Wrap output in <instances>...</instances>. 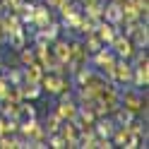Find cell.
Here are the masks:
<instances>
[{
  "mask_svg": "<svg viewBox=\"0 0 149 149\" xmlns=\"http://www.w3.org/2000/svg\"><path fill=\"white\" fill-rule=\"evenodd\" d=\"M108 46H111V51L116 53V58L130 60V58H132V53H135V46H132V41H130V36H125L123 31H118Z\"/></svg>",
  "mask_w": 149,
  "mask_h": 149,
  "instance_id": "3957f363",
  "label": "cell"
},
{
  "mask_svg": "<svg viewBox=\"0 0 149 149\" xmlns=\"http://www.w3.org/2000/svg\"><path fill=\"white\" fill-rule=\"evenodd\" d=\"M24 118H36V108L29 101H22L19 104V120H24Z\"/></svg>",
  "mask_w": 149,
  "mask_h": 149,
  "instance_id": "ffe728a7",
  "label": "cell"
},
{
  "mask_svg": "<svg viewBox=\"0 0 149 149\" xmlns=\"http://www.w3.org/2000/svg\"><path fill=\"white\" fill-rule=\"evenodd\" d=\"M29 31H26V26H22V29H17V31H12L10 36H7V41L5 43H10V48L12 51H22L24 46H29Z\"/></svg>",
  "mask_w": 149,
  "mask_h": 149,
  "instance_id": "7c38bea8",
  "label": "cell"
},
{
  "mask_svg": "<svg viewBox=\"0 0 149 149\" xmlns=\"http://www.w3.org/2000/svg\"><path fill=\"white\" fill-rule=\"evenodd\" d=\"M94 31H96V36H99V39H101V41H104V43L108 46L111 41H113V36H116L120 29H118L116 24H111V22H106V19H101V22H96Z\"/></svg>",
  "mask_w": 149,
  "mask_h": 149,
  "instance_id": "8fae6325",
  "label": "cell"
},
{
  "mask_svg": "<svg viewBox=\"0 0 149 149\" xmlns=\"http://www.w3.org/2000/svg\"><path fill=\"white\" fill-rule=\"evenodd\" d=\"M77 108H79V104L74 101V96L72 99H60L58 104H55V113H58L60 120H74Z\"/></svg>",
  "mask_w": 149,
  "mask_h": 149,
  "instance_id": "52a82bcc",
  "label": "cell"
},
{
  "mask_svg": "<svg viewBox=\"0 0 149 149\" xmlns=\"http://www.w3.org/2000/svg\"><path fill=\"white\" fill-rule=\"evenodd\" d=\"M3 74H5L7 84H22V68H7Z\"/></svg>",
  "mask_w": 149,
  "mask_h": 149,
  "instance_id": "d6986e66",
  "label": "cell"
},
{
  "mask_svg": "<svg viewBox=\"0 0 149 149\" xmlns=\"http://www.w3.org/2000/svg\"><path fill=\"white\" fill-rule=\"evenodd\" d=\"M51 51H53V55H55V60H58V63L65 65V63L70 60V41L68 39H60V36H58V39L51 43Z\"/></svg>",
  "mask_w": 149,
  "mask_h": 149,
  "instance_id": "4fadbf2b",
  "label": "cell"
},
{
  "mask_svg": "<svg viewBox=\"0 0 149 149\" xmlns=\"http://www.w3.org/2000/svg\"><path fill=\"white\" fill-rule=\"evenodd\" d=\"M7 87H10V84H7V79H5V74H0V99L5 96V91H7Z\"/></svg>",
  "mask_w": 149,
  "mask_h": 149,
  "instance_id": "cb8c5ba5",
  "label": "cell"
},
{
  "mask_svg": "<svg viewBox=\"0 0 149 149\" xmlns=\"http://www.w3.org/2000/svg\"><path fill=\"white\" fill-rule=\"evenodd\" d=\"M130 41L135 48H149V24L139 19L130 31Z\"/></svg>",
  "mask_w": 149,
  "mask_h": 149,
  "instance_id": "5b68a950",
  "label": "cell"
},
{
  "mask_svg": "<svg viewBox=\"0 0 149 149\" xmlns=\"http://www.w3.org/2000/svg\"><path fill=\"white\" fill-rule=\"evenodd\" d=\"M60 123H63V120L58 118V113H55V111H53V113H48V116H46V120H43V130H46V135H53V132H58V127H60Z\"/></svg>",
  "mask_w": 149,
  "mask_h": 149,
  "instance_id": "ac0fdd59",
  "label": "cell"
},
{
  "mask_svg": "<svg viewBox=\"0 0 149 149\" xmlns=\"http://www.w3.org/2000/svg\"><path fill=\"white\" fill-rule=\"evenodd\" d=\"M58 135L65 139V147H70V149H77V137H79V127L74 120H63L60 127H58Z\"/></svg>",
  "mask_w": 149,
  "mask_h": 149,
  "instance_id": "277c9868",
  "label": "cell"
},
{
  "mask_svg": "<svg viewBox=\"0 0 149 149\" xmlns=\"http://www.w3.org/2000/svg\"><path fill=\"white\" fill-rule=\"evenodd\" d=\"M104 19L106 22H111V24H116L118 29H120V24H123V12H120V5H116V3H108L104 5Z\"/></svg>",
  "mask_w": 149,
  "mask_h": 149,
  "instance_id": "5bb4252c",
  "label": "cell"
},
{
  "mask_svg": "<svg viewBox=\"0 0 149 149\" xmlns=\"http://www.w3.org/2000/svg\"><path fill=\"white\" fill-rule=\"evenodd\" d=\"M43 94L41 91V84H29V82H22V99L24 101H36Z\"/></svg>",
  "mask_w": 149,
  "mask_h": 149,
  "instance_id": "e0dca14e",
  "label": "cell"
},
{
  "mask_svg": "<svg viewBox=\"0 0 149 149\" xmlns=\"http://www.w3.org/2000/svg\"><path fill=\"white\" fill-rule=\"evenodd\" d=\"M51 22H53V10H51L46 3H43V5H36V7H34V17H31L34 31H36V29H43V26L51 24Z\"/></svg>",
  "mask_w": 149,
  "mask_h": 149,
  "instance_id": "8992f818",
  "label": "cell"
},
{
  "mask_svg": "<svg viewBox=\"0 0 149 149\" xmlns=\"http://www.w3.org/2000/svg\"><path fill=\"white\" fill-rule=\"evenodd\" d=\"M5 39H7V36H5V31H3V26H0V46L5 43Z\"/></svg>",
  "mask_w": 149,
  "mask_h": 149,
  "instance_id": "484cf974",
  "label": "cell"
},
{
  "mask_svg": "<svg viewBox=\"0 0 149 149\" xmlns=\"http://www.w3.org/2000/svg\"><path fill=\"white\" fill-rule=\"evenodd\" d=\"M65 3V0H46V5H48L51 7V10H58V7Z\"/></svg>",
  "mask_w": 149,
  "mask_h": 149,
  "instance_id": "d4e9b609",
  "label": "cell"
},
{
  "mask_svg": "<svg viewBox=\"0 0 149 149\" xmlns=\"http://www.w3.org/2000/svg\"><path fill=\"white\" fill-rule=\"evenodd\" d=\"M48 147H53V149H65V139L58 135V132H53V135H48Z\"/></svg>",
  "mask_w": 149,
  "mask_h": 149,
  "instance_id": "603a6c76",
  "label": "cell"
},
{
  "mask_svg": "<svg viewBox=\"0 0 149 149\" xmlns=\"http://www.w3.org/2000/svg\"><path fill=\"white\" fill-rule=\"evenodd\" d=\"M89 3H96V0H79V5H89Z\"/></svg>",
  "mask_w": 149,
  "mask_h": 149,
  "instance_id": "4316f807",
  "label": "cell"
},
{
  "mask_svg": "<svg viewBox=\"0 0 149 149\" xmlns=\"http://www.w3.org/2000/svg\"><path fill=\"white\" fill-rule=\"evenodd\" d=\"M113 130H116V120L111 118V116H99V118L94 120V132H96V137H106V139H111Z\"/></svg>",
  "mask_w": 149,
  "mask_h": 149,
  "instance_id": "9c48e42d",
  "label": "cell"
},
{
  "mask_svg": "<svg viewBox=\"0 0 149 149\" xmlns=\"http://www.w3.org/2000/svg\"><path fill=\"white\" fill-rule=\"evenodd\" d=\"M104 5H106V0H96V3L82 5V12H84V15L89 17V19L101 22V19H104Z\"/></svg>",
  "mask_w": 149,
  "mask_h": 149,
  "instance_id": "9a60e30c",
  "label": "cell"
},
{
  "mask_svg": "<svg viewBox=\"0 0 149 149\" xmlns=\"http://www.w3.org/2000/svg\"><path fill=\"white\" fill-rule=\"evenodd\" d=\"M17 53H19L22 65H29V63L36 60V55H34V48H31V46H24V48H22V51H17Z\"/></svg>",
  "mask_w": 149,
  "mask_h": 149,
  "instance_id": "44dd1931",
  "label": "cell"
},
{
  "mask_svg": "<svg viewBox=\"0 0 149 149\" xmlns=\"http://www.w3.org/2000/svg\"><path fill=\"white\" fill-rule=\"evenodd\" d=\"M135 5H137L139 19H142V22H147V19H149V0H135Z\"/></svg>",
  "mask_w": 149,
  "mask_h": 149,
  "instance_id": "7402d4cb",
  "label": "cell"
},
{
  "mask_svg": "<svg viewBox=\"0 0 149 149\" xmlns=\"http://www.w3.org/2000/svg\"><path fill=\"white\" fill-rule=\"evenodd\" d=\"M41 91L43 94H51V96H58L60 91L65 89H70L72 87V82L68 74H55V72H43V77H41Z\"/></svg>",
  "mask_w": 149,
  "mask_h": 149,
  "instance_id": "6da1fadb",
  "label": "cell"
},
{
  "mask_svg": "<svg viewBox=\"0 0 149 149\" xmlns=\"http://www.w3.org/2000/svg\"><path fill=\"white\" fill-rule=\"evenodd\" d=\"M43 77V68L39 63H29V65H22V82H29V84H39Z\"/></svg>",
  "mask_w": 149,
  "mask_h": 149,
  "instance_id": "30bf717a",
  "label": "cell"
},
{
  "mask_svg": "<svg viewBox=\"0 0 149 149\" xmlns=\"http://www.w3.org/2000/svg\"><path fill=\"white\" fill-rule=\"evenodd\" d=\"M0 70H3V58H0Z\"/></svg>",
  "mask_w": 149,
  "mask_h": 149,
  "instance_id": "83f0119b",
  "label": "cell"
},
{
  "mask_svg": "<svg viewBox=\"0 0 149 149\" xmlns=\"http://www.w3.org/2000/svg\"><path fill=\"white\" fill-rule=\"evenodd\" d=\"M116 87H127L132 84V63L125 60V58H116V65H113V77H111Z\"/></svg>",
  "mask_w": 149,
  "mask_h": 149,
  "instance_id": "7a4b0ae2",
  "label": "cell"
},
{
  "mask_svg": "<svg viewBox=\"0 0 149 149\" xmlns=\"http://www.w3.org/2000/svg\"><path fill=\"white\" fill-rule=\"evenodd\" d=\"M82 41H84V48L89 51V55H91V53H96L99 48H104V46H106V43H104V41H101L99 36H96V31H89V34H84V39H82Z\"/></svg>",
  "mask_w": 149,
  "mask_h": 149,
  "instance_id": "2e32d148",
  "label": "cell"
},
{
  "mask_svg": "<svg viewBox=\"0 0 149 149\" xmlns=\"http://www.w3.org/2000/svg\"><path fill=\"white\" fill-rule=\"evenodd\" d=\"M132 87H137V89L149 87V60L132 65Z\"/></svg>",
  "mask_w": 149,
  "mask_h": 149,
  "instance_id": "ba28073f",
  "label": "cell"
}]
</instances>
